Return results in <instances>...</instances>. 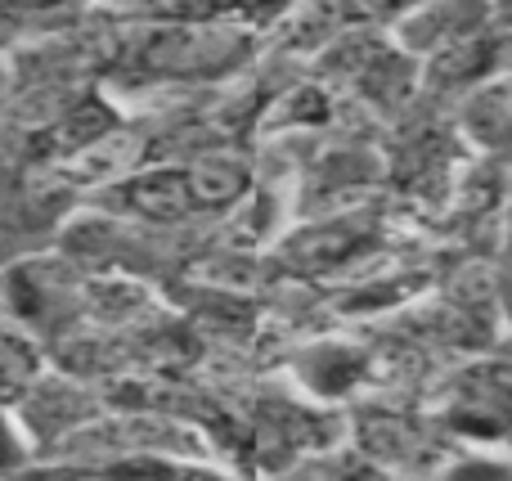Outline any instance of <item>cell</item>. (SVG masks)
Instances as JSON below:
<instances>
[{
	"mask_svg": "<svg viewBox=\"0 0 512 481\" xmlns=\"http://www.w3.org/2000/svg\"><path fill=\"white\" fill-rule=\"evenodd\" d=\"M189 189H194L203 203H230L243 189V171L234 167V162H203V167H194V176H189Z\"/></svg>",
	"mask_w": 512,
	"mask_h": 481,
	"instance_id": "obj_1",
	"label": "cell"
}]
</instances>
